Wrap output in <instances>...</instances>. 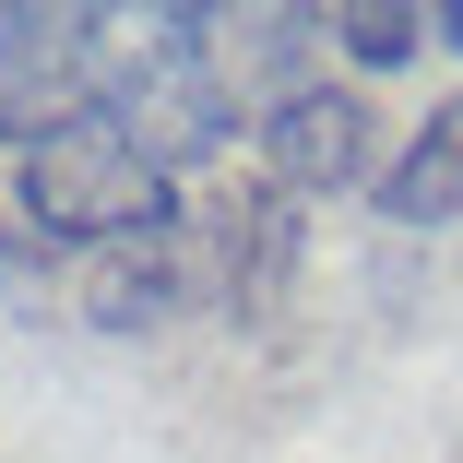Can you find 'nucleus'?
I'll use <instances>...</instances> for the list:
<instances>
[{
    "label": "nucleus",
    "mask_w": 463,
    "mask_h": 463,
    "mask_svg": "<svg viewBox=\"0 0 463 463\" xmlns=\"http://www.w3.org/2000/svg\"><path fill=\"white\" fill-rule=\"evenodd\" d=\"M13 226L96 261V250H131V238H166L178 226V178L96 96L83 119H60V131H36V143L0 155V238H13Z\"/></svg>",
    "instance_id": "obj_1"
},
{
    "label": "nucleus",
    "mask_w": 463,
    "mask_h": 463,
    "mask_svg": "<svg viewBox=\"0 0 463 463\" xmlns=\"http://www.w3.org/2000/svg\"><path fill=\"white\" fill-rule=\"evenodd\" d=\"M108 108L119 131L178 178V166H203L238 143V71H226V24L214 13H143L108 60Z\"/></svg>",
    "instance_id": "obj_2"
},
{
    "label": "nucleus",
    "mask_w": 463,
    "mask_h": 463,
    "mask_svg": "<svg viewBox=\"0 0 463 463\" xmlns=\"http://www.w3.org/2000/svg\"><path fill=\"white\" fill-rule=\"evenodd\" d=\"M108 60H119V24L108 13H36V0H0V155L83 119L108 96Z\"/></svg>",
    "instance_id": "obj_3"
},
{
    "label": "nucleus",
    "mask_w": 463,
    "mask_h": 463,
    "mask_svg": "<svg viewBox=\"0 0 463 463\" xmlns=\"http://www.w3.org/2000/svg\"><path fill=\"white\" fill-rule=\"evenodd\" d=\"M261 166L286 191H381V155H368V108L333 83H286L261 108Z\"/></svg>",
    "instance_id": "obj_4"
},
{
    "label": "nucleus",
    "mask_w": 463,
    "mask_h": 463,
    "mask_svg": "<svg viewBox=\"0 0 463 463\" xmlns=\"http://www.w3.org/2000/svg\"><path fill=\"white\" fill-rule=\"evenodd\" d=\"M368 203H381L392 226H463V96L428 108V119L404 131V155L381 166V191H368Z\"/></svg>",
    "instance_id": "obj_5"
},
{
    "label": "nucleus",
    "mask_w": 463,
    "mask_h": 463,
    "mask_svg": "<svg viewBox=\"0 0 463 463\" xmlns=\"http://www.w3.org/2000/svg\"><path fill=\"white\" fill-rule=\"evenodd\" d=\"M178 298H191V273H178V226L83 261V309H96L108 333H143V321H155V309H178Z\"/></svg>",
    "instance_id": "obj_6"
},
{
    "label": "nucleus",
    "mask_w": 463,
    "mask_h": 463,
    "mask_svg": "<svg viewBox=\"0 0 463 463\" xmlns=\"http://www.w3.org/2000/svg\"><path fill=\"white\" fill-rule=\"evenodd\" d=\"M321 36H333L356 71H392V60H416L439 24H428V13H404V0H345V13H321Z\"/></svg>",
    "instance_id": "obj_7"
},
{
    "label": "nucleus",
    "mask_w": 463,
    "mask_h": 463,
    "mask_svg": "<svg viewBox=\"0 0 463 463\" xmlns=\"http://www.w3.org/2000/svg\"><path fill=\"white\" fill-rule=\"evenodd\" d=\"M428 24H439V48H463V0H428Z\"/></svg>",
    "instance_id": "obj_8"
}]
</instances>
